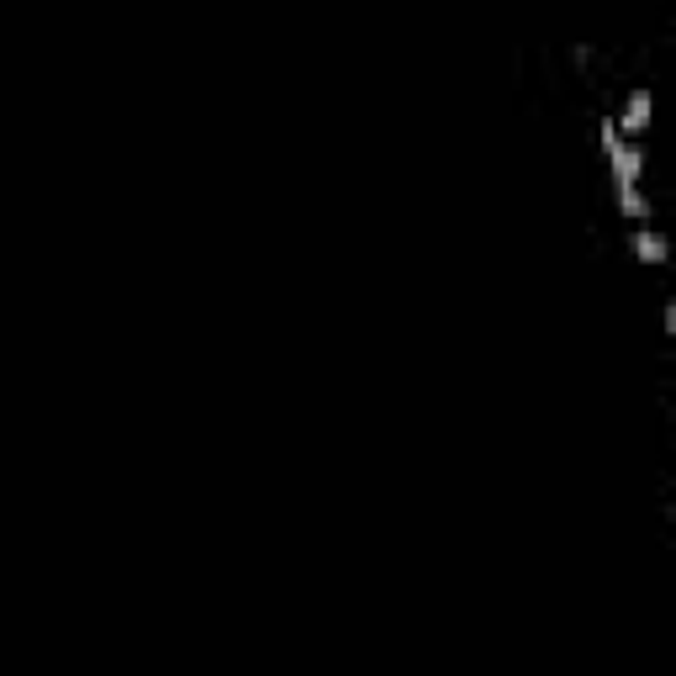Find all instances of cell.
Instances as JSON below:
<instances>
[{
	"mask_svg": "<svg viewBox=\"0 0 676 676\" xmlns=\"http://www.w3.org/2000/svg\"><path fill=\"white\" fill-rule=\"evenodd\" d=\"M618 191V212H624L629 222H645L650 217V201L640 196V185H613Z\"/></svg>",
	"mask_w": 676,
	"mask_h": 676,
	"instance_id": "3",
	"label": "cell"
},
{
	"mask_svg": "<svg viewBox=\"0 0 676 676\" xmlns=\"http://www.w3.org/2000/svg\"><path fill=\"white\" fill-rule=\"evenodd\" d=\"M666 333L676 338V296H671V302H666Z\"/></svg>",
	"mask_w": 676,
	"mask_h": 676,
	"instance_id": "4",
	"label": "cell"
},
{
	"mask_svg": "<svg viewBox=\"0 0 676 676\" xmlns=\"http://www.w3.org/2000/svg\"><path fill=\"white\" fill-rule=\"evenodd\" d=\"M629 254L640 259V265H666V259H671V243H666L661 233H655V228H634Z\"/></svg>",
	"mask_w": 676,
	"mask_h": 676,
	"instance_id": "2",
	"label": "cell"
},
{
	"mask_svg": "<svg viewBox=\"0 0 676 676\" xmlns=\"http://www.w3.org/2000/svg\"><path fill=\"white\" fill-rule=\"evenodd\" d=\"M650 117H655V96L640 85V90H629V101H624V111H618V133H624L629 143H640V133L650 127Z\"/></svg>",
	"mask_w": 676,
	"mask_h": 676,
	"instance_id": "1",
	"label": "cell"
}]
</instances>
